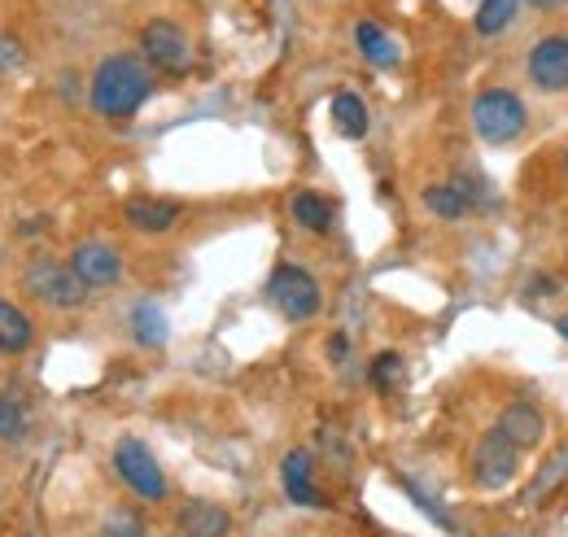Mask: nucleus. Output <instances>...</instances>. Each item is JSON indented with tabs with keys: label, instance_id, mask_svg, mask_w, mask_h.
<instances>
[{
	"label": "nucleus",
	"instance_id": "obj_22",
	"mask_svg": "<svg viewBox=\"0 0 568 537\" xmlns=\"http://www.w3.org/2000/svg\"><path fill=\"white\" fill-rule=\"evenodd\" d=\"M403 372H407V367H403V354L385 349V354L372 358V372H367V376H372L376 389H398V385H403Z\"/></svg>",
	"mask_w": 568,
	"mask_h": 537
},
{
	"label": "nucleus",
	"instance_id": "obj_27",
	"mask_svg": "<svg viewBox=\"0 0 568 537\" xmlns=\"http://www.w3.org/2000/svg\"><path fill=\"white\" fill-rule=\"evenodd\" d=\"M556 328H560V336H565V341H568V320H560V324H556Z\"/></svg>",
	"mask_w": 568,
	"mask_h": 537
},
{
	"label": "nucleus",
	"instance_id": "obj_25",
	"mask_svg": "<svg viewBox=\"0 0 568 537\" xmlns=\"http://www.w3.org/2000/svg\"><path fill=\"white\" fill-rule=\"evenodd\" d=\"M328 349H333V358H342V354H346V336H333Z\"/></svg>",
	"mask_w": 568,
	"mask_h": 537
},
{
	"label": "nucleus",
	"instance_id": "obj_4",
	"mask_svg": "<svg viewBox=\"0 0 568 537\" xmlns=\"http://www.w3.org/2000/svg\"><path fill=\"white\" fill-rule=\"evenodd\" d=\"M114 472L144 503H166V494H171L166 472H162V464L153 459V450L144 446L141 437H119L114 442Z\"/></svg>",
	"mask_w": 568,
	"mask_h": 537
},
{
	"label": "nucleus",
	"instance_id": "obj_10",
	"mask_svg": "<svg viewBox=\"0 0 568 537\" xmlns=\"http://www.w3.org/2000/svg\"><path fill=\"white\" fill-rule=\"evenodd\" d=\"M529 79L542 92H568V40L565 36H547L534 44L529 53Z\"/></svg>",
	"mask_w": 568,
	"mask_h": 537
},
{
	"label": "nucleus",
	"instance_id": "obj_12",
	"mask_svg": "<svg viewBox=\"0 0 568 537\" xmlns=\"http://www.w3.org/2000/svg\"><path fill=\"white\" fill-rule=\"evenodd\" d=\"M180 205L166 202V197H132V202L123 205V219H128V227H136L144 236H162V232H171L175 223H180Z\"/></svg>",
	"mask_w": 568,
	"mask_h": 537
},
{
	"label": "nucleus",
	"instance_id": "obj_24",
	"mask_svg": "<svg viewBox=\"0 0 568 537\" xmlns=\"http://www.w3.org/2000/svg\"><path fill=\"white\" fill-rule=\"evenodd\" d=\"M27 67V49L13 40V36H0V74Z\"/></svg>",
	"mask_w": 568,
	"mask_h": 537
},
{
	"label": "nucleus",
	"instance_id": "obj_28",
	"mask_svg": "<svg viewBox=\"0 0 568 537\" xmlns=\"http://www.w3.org/2000/svg\"><path fill=\"white\" fill-rule=\"evenodd\" d=\"M565 166H568V153H565Z\"/></svg>",
	"mask_w": 568,
	"mask_h": 537
},
{
	"label": "nucleus",
	"instance_id": "obj_15",
	"mask_svg": "<svg viewBox=\"0 0 568 537\" xmlns=\"http://www.w3.org/2000/svg\"><path fill=\"white\" fill-rule=\"evenodd\" d=\"M36 341V324L22 306H13L9 297H0V354H27Z\"/></svg>",
	"mask_w": 568,
	"mask_h": 537
},
{
	"label": "nucleus",
	"instance_id": "obj_8",
	"mask_svg": "<svg viewBox=\"0 0 568 537\" xmlns=\"http://www.w3.org/2000/svg\"><path fill=\"white\" fill-rule=\"evenodd\" d=\"M71 271L88 288H110V284L123 280V259H119V250L105 245V241H83V245H74Z\"/></svg>",
	"mask_w": 568,
	"mask_h": 537
},
{
	"label": "nucleus",
	"instance_id": "obj_17",
	"mask_svg": "<svg viewBox=\"0 0 568 537\" xmlns=\"http://www.w3.org/2000/svg\"><path fill=\"white\" fill-rule=\"evenodd\" d=\"M132 336L141 341L144 349H162L171 341V324H166V311L153 306V302H141L132 311Z\"/></svg>",
	"mask_w": 568,
	"mask_h": 537
},
{
	"label": "nucleus",
	"instance_id": "obj_5",
	"mask_svg": "<svg viewBox=\"0 0 568 537\" xmlns=\"http://www.w3.org/2000/svg\"><path fill=\"white\" fill-rule=\"evenodd\" d=\"M267 302L281 311L288 324H306V320L320 315L324 293H320V280H315L311 271L284 263V267H276L272 280H267Z\"/></svg>",
	"mask_w": 568,
	"mask_h": 537
},
{
	"label": "nucleus",
	"instance_id": "obj_3",
	"mask_svg": "<svg viewBox=\"0 0 568 537\" xmlns=\"http://www.w3.org/2000/svg\"><path fill=\"white\" fill-rule=\"evenodd\" d=\"M473 128L486 144H511L516 135H525L529 128V110L516 92L507 88H486L477 101H473Z\"/></svg>",
	"mask_w": 568,
	"mask_h": 537
},
{
	"label": "nucleus",
	"instance_id": "obj_21",
	"mask_svg": "<svg viewBox=\"0 0 568 537\" xmlns=\"http://www.w3.org/2000/svg\"><path fill=\"white\" fill-rule=\"evenodd\" d=\"M516 9H520V0H481V9H477V31H481V36L507 31L511 18H516Z\"/></svg>",
	"mask_w": 568,
	"mask_h": 537
},
{
	"label": "nucleus",
	"instance_id": "obj_20",
	"mask_svg": "<svg viewBox=\"0 0 568 537\" xmlns=\"http://www.w3.org/2000/svg\"><path fill=\"white\" fill-rule=\"evenodd\" d=\"M27 428H31V411L22 389H4L0 394V442H27Z\"/></svg>",
	"mask_w": 568,
	"mask_h": 537
},
{
	"label": "nucleus",
	"instance_id": "obj_1",
	"mask_svg": "<svg viewBox=\"0 0 568 537\" xmlns=\"http://www.w3.org/2000/svg\"><path fill=\"white\" fill-rule=\"evenodd\" d=\"M149 92H153V70L144 67L141 58H132V53L105 58L97 67V74H92V88H88L92 110L101 119H114V123L132 119L144 101H149Z\"/></svg>",
	"mask_w": 568,
	"mask_h": 537
},
{
	"label": "nucleus",
	"instance_id": "obj_9",
	"mask_svg": "<svg viewBox=\"0 0 568 537\" xmlns=\"http://www.w3.org/2000/svg\"><path fill=\"white\" fill-rule=\"evenodd\" d=\"M281 485H284V498H288L293 507H311V511L328 507L324 489L315 485V459H311V450H288V455H284Z\"/></svg>",
	"mask_w": 568,
	"mask_h": 537
},
{
	"label": "nucleus",
	"instance_id": "obj_26",
	"mask_svg": "<svg viewBox=\"0 0 568 537\" xmlns=\"http://www.w3.org/2000/svg\"><path fill=\"white\" fill-rule=\"evenodd\" d=\"M525 4H538V9H560L568 0H525Z\"/></svg>",
	"mask_w": 568,
	"mask_h": 537
},
{
	"label": "nucleus",
	"instance_id": "obj_2",
	"mask_svg": "<svg viewBox=\"0 0 568 537\" xmlns=\"http://www.w3.org/2000/svg\"><path fill=\"white\" fill-rule=\"evenodd\" d=\"M22 293L53 311H79L88 302V284L74 275L71 263H58V259H31L22 267Z\"/></svg>",
	"mask_w": 568,
	"mask_h": 537
},
{
	"label": "nucleus",
	"instance_id": "obj_19",
	"mask_svg": "<svg viewBox=\"0 0 568 537\" xmlns=\"http://www.w3.org/2000/svg\"><path fill=\"white\" fill-rule=\"evenodd\" d=\"M425 210L437 214V219H446V223H455V219H464V214L473 210V197H468L459 184H428Z\"/></svg>",
	"mask_w": 568,
	"mask_h": 537
},
{
	"label": "nucleus",
	"instance_id": "obj_13",
	"mask_svg": "<svg viewBox=\"0 0 568 537\" xmlns=\"http://www.w3.org/2000/svg\"><path fill=\"white\" fill-rule=\"evenodd\" d=\"M175 525H180V537H227L232 516L219 503H211V498H193V503L180 507Z\"/></svg>",
	"mask_w": 568,
	"mask_h": 537
},
{
	"label": "nucleus",
	"instance_id": "obj_16",
	"mask_svg": "<svg viewBox=\"0 0 568 537\" xmlns=\"http://www.w3.org/2000/svg\"><path fill=\"white\" fill-rule=\"evenodd\" d=\"M288 214H293V223H297L302 232H311V236H324V232L333 227V205H328V197H320V193H311V189H302V193L288 202Z\"/></svg>",
	"mask_w": 568,
	"mask_h": 537
},
{
	"label": "nucleus",
	"instance_id": "obj_11",
	"mask_svg": "<svg viewBox=\"0 0 568 537\" xmlns=\"http://www.w3.org/2000/svg\"><path fill=\"white\" fill-rule=\"evenodd\" d=\"M498 433H503L507 442H516L520 450H534V446L542 442V433H547V419H542V411H538L534 403L516 398V403L503 406V415H498Z\"/></svg>",
	"mask_w": 568,
	"mask_h": 537
},
{
	"label": "nucleus",
	"instance_id": "obj_14",
	"mask_svg": "<svg viewBox=\"0 0 568 537\" xmlns=\"http://www.w3.org/2000/svg\"><path fill=\"white\" fill-rule=\"evenodd\" d=\"M355 44H358V53H363V62H372V67H381V70H389L403 62L398 40H394L385 27H376V22H358Z\"/></svg>",
	"mask_w": 568,
	"mask_h": 537
},
{
	"label": "nucleus",
	"instance_id": "obj_6",
	"mask_svg": "<svg viewBox=\"0 0 568 537\" xmlns=\"http://www.w3.org/2000/svg\"><path fill=\"white\" fill-rule=\"evenodd\" d=\"M141 53H144V67L162 70V74H189L193 70V40L171 18H153L144 27Z\"/></svg>",
	"mask_w": 568,
	"mask_h": 537
},
{
	"label": "nucleus",
	"instance_id": "obj_23",
	"mask_svg": "<svg viewBox=\"0 0 568 537\" xmlns=\"http://www.w3.org/2000/svg\"><path fill=\"white\" fill-rule=\"evenodd\" d=\"M101 537H144V520L141 516H132L128 507H119V511H110V520H105Z\"/></svg>",
	"mask_w": 568,
	"mask_h": 537
},
{
	"label": "nucleus",
	"instance_id": "obj_7",
	"mask_svg": "<svg viewBox=\"0 0 568 537\" xmlns=\"http://www.w3.org/2000/svg\"><path fill=\"white\" fill-rule=\"evenodd\" d=\"M520 446L516 442H507L498 428H490L486 437H481V446H477V455H473V480L481 485V489H503V485H511L516 480V472H520Z\"/></svg>",
	"mask_w": 568,
	"mask_h": 537
},
{
	"label": "nucleus",
	"instance_id": "obj_18",
	"mask_svg": "<svg viewBox=\"0 0 568 537\" xmlns=\"http://www.w3.org/2000/svg\"><path fill=\"white\" fill-rule=\"evenodd\" d=\"M333 128L346 140H363L367 135V105L358 92H337L333 97Z\"/></svg>",
	"mask_w": 568,
	"mask_h": 537
}]
</instances>
